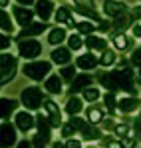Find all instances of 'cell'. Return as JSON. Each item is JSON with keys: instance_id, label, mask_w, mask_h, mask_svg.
I'll list each match as a JSON object with an SVG mask.
<instances>
[{"instance_id": "6da1fadb", "label": "cell", "mask_w": 141, "mask_h": 148, "mask_svg": "<svg viewBox=\"0 0 141 148\" xmlns=\"http://www.w3.org/2000/svg\"><path fill=\"white\" fill-rule=\"evenodd\" d=\"M22 102L28 110H36L40 108L42 104V90L40 88H34V86H28L22 90Z\"/></svg>"}, {"instance_id": "7a4b0ae2", "label": "cell", "mask_w": 141, "mask_h": 148, "mask_svg": "<svg viewBox=\"0 0 141 148\" xmlns=\"http://www.w3.org/2000/svg\"><path fill=\"white\" fill-rule=\"evenodd\" d=\"M50 72V62H28L24 64V74L32 80H42L46 74Z\"/></svg>"}, {"instance_id": "3957f363", "label": "cell", "mask_w": 141, "mask_h": 148, "mask_svg": "<svg viewBox=\"0 0 141 148\" xmlns=\"http://www.w3.org/2000/svg\"><path fill=\"white\" fill-rule=\"evenodd\" d=\"M111 76H113V80L117 82V86L121 88V90H127V92H135L137 88L133 86V72L129 70V68H119V70H115V72H111Z\"/></svg>"}, {"instance_id": "277c9868", "label": "cell", "mask_w": 141, "mask_h": 148, "mask_svg": "<svg viewBox=\"0 0 141 148\" xmlns=\"http://www.w3.org/2000/svg\"><path fill=\"white\" fill-rule=\"evenodd\" d=\"M72 126L76 128V130H80L82 132V136L86 138V140H97L101 134H99V130L95 128L94 124H88V122H84L82 118H72Z\"/></svg>"}, {"instance_id": "5b68a950", "label": "cell", "mask_w": 141, "mask_h": 148, "mask_svg": "<svg viewBox=\"0 0 141 148\" xmlns=\"http://www.w3.org/2000/svg\"><path fill=\"white\" fill-rule=\"evenodd\" d=\"M16 142V128L10 122L0 124V148H10Z\"/></svg>"}, {"instance_id": "8992f818", "label": "cell", "mask_w": 141, "mask_h": 148, "mask_svg": "<svg viewBox=\"0 0 141 148\" xmlns=\"http://www.w3.org/2000/svg\"><path fill=\"white\" fill-rule=\"evenodd\" d=\"M18 50H20V56H24V58H36V56H40L42 46L38 40H22Z\"/></svg>"}, {"instance_id": "52a82bcc", "label": "cell", "mask_w": 141, "mask_h": 148, "mask_svg": "<svg viewBox=\"0 0 141 148\" xmlns=\"http://www.w3.org/2000/svg\"><path fill=\"white\" fill-rule=\"evenodd\" d=\"M44 108H46V112H48V122H50V126H62V116H60V110H58L56 102L46 100L44 102Z\"/></svg>"}, {"instance_id": "ba28073f", "label": "cell", "mask_w": 141, "mask_h": 148, "mask_svg": "<svg viewBox=\"0 0 141 148\" xmlns=\"http://www.w3.org/2000/svg\"><path fill=\"white\" fill-rule=\"evenodd\" d=\"M14 16H16V22L22 24L24 28H28V26L32 24V10H28V8L16 6L14 8Z\"/></svg>"}, {"instance_id": "9c48e42d", "label": "cell", "mask_w": 141, "mask_h": 148, "mask_svg": "<svg viewBox=\"0 0 141 148\" xmlns=\"http://www.w3.org/2000/svg\"><path fill=\"white\" fill-rule=\"evenodd\" d=\"M103 10H105V14L117 18L119 14L125 12V4H123V2H115V0H105V2H103Z\"/></svg>"}, {"instance_id": "30bf717a", "label": "cell", "mask_w": 141, "mask_h": 148, "mask_svg": "<svg viewBox=\"0 0 141 148\" xmlns=\"http://www.w3.org/2000/svg\"><path fill=\"white\" fill-rule=\"evenodd\" d=\"M36 124V120L28 114V112H18L16 114V126L22 130V132H28V130H32V126Z\"/></svg>"}, {"instance_id": "8fae6325", "label": "cell", "mask_w": 141, "mask_h": 148, "mask_svg": "<svg viewBox=\"0 0 141 148\" xmlns=\"http://www.w3.org/2000/svg\"><path fill=\"white\" fill-rule=\"evenodd\" d=\"M52 8H54V4L50 0H38L36 2V12H38V16L42 20H48L52 16Z\"/></svg>"}, {"instance_id": "7c38bea8", "label": "cell", "mask_w": 141, "mask_h": 148, "mask_svg": "<svg viewBox=\"0 0 141 148\" xmlns=\"http://www.w3.org/2000/svg\"><path fill=\"white\" fill-rule=\"evenodd\" d=\"M90 84H92V76H88V74H80V76H76L74 82H72V92L86 90V88H90Z\"/></svg>"}, {"instance_id": "4fadbf2b", "label": "cell", "mask_w": 141, "mask_h": 148, "mask_svg": "<svg viewBox=\"0 0 141 148\" xmlns=\"http://www.w3.org/2000/svg\"><path fill=\"white\" fill-rule=\"evenodd\" d=\"M48 28V24L44 22H32V24L28 26V28H24L22 32H20V38H26V36H36V34H42L44 30Z\"/></svg>"}, {"instance_id": "5bb4252c", "label": "cell", "mask_w": 141, "mask_h": 148, "mask_svg": "<svg viewBox=\"0 0 141 148\" xmlns=\"http://www.w3.org/2000/svg\"><path fill=\"white\" fill-rule=\"evenodd\" d=\"M44 86H46V90L50 94H60V92H62V80H60L56 74H54V76H48Z\"/></svg>"}, {"instance_id": "9a60e30c", "label": "cell", "mask_w": 141, "mask_h": 148, "mask_svg": "<svg viewBox=\"0 0 141 148\" xmlns=\"http://www.w3.org/2000/svg\"><path fill=\"white\" fill-rule=\"evenodd\" d=\"M18 106V102L12 98H0V118H6L14 108Z\"/></svg>"}, {"instance_id": "2e32d148", "label": "cell", "mask_w": 141, "mask_h": 148, "mask_svg": "<svg viewBox=\"0 0 141 148\" xmlns=\"http://www.w3.org/2000/svg\"><path fill=\"white\" fill-rule=\"evenodd\" d=\"M70 50L68 48H56L52 52V60L56 62V64H68L70 62Z\"/></svg>"}, {"instance_id": "e0dca14e", "label": "cell", "mask_w": 141, "mask_h": 148, "mask_svg": "<svg viewBox=\"0 0 141 148\" xmlns=\"http://www.w3.org/2000/svg\"><path fill=\"white\" fill-rule=\"evenodd\" d=\"M95 64H97V58H95L94 54H84V56H80V58H78V66H80V68H84V70L94 68Z\"/></svg>"}, {"instance_id": "ac0fdd59", "label": "cell", "mask_w": 141, "mask_h": 148, "mask_svg": "<svg viewBox=\"0 0 141 148\" xmlns=\"http://www.w3.org/2000/svg\"><path fill=\"white\" fill-rule=\"evenodd\" d=\"M14 74H16V60H12L4 70L0 74V84H6V82H10L12 78H14Z\"/></svg>"}, {"instance_id": "d6986e66", "label": "cell", "mask_w": 141, "mask_h": 148, "mask_svg": "<svg viewBox=\"0 0 141 148\" xmlns=\"http://www.w3.org/2000/svg\"><path fill=\"white\" fill-rule=\"evenodd\" d=\"M86 46L92 48V50H105V40L99 38V36H88Z\"/></svg>"}, {"instance_id": "ffe728a7", "label": "cell", "mask_w": 141, "mask_h": 148, "mask_svg": "<svg viewBox=\"0 0 141 148\" xmlns=\"http://www.w3.org/2000/svg\"><path fill=\"white\" fill-rule=\"evenodd\" d=\"M64 38H66V32L62 30V28H54L50 34H48V42L50 44H60V42H64Z\"/></svg>"}, {"instance_id": "44dd1931", "label": "cell", "mask_w": 141, "mask_h": 148, "mask_svg": "<svg viewBox=\"0 0 141 148\" xmlns=\"http://www.w3.org/2000/svg\"><path fill=\"white\" fill-rule=\"evenodd\" d=\"M117 104H119V110L121 112H131V110L137 108V100L135 98H121Z\"/></svg>"}, {"instance_id": "7402d4cb", "label": "cell", "mask_w": 141, "mask_h": 148, "mask_svg": "<svg viewBox=\"0 0 141 148\" xmlns=\"http://www.w3.org/2000/svg\"><path fill=\"white\" fill-rule=\"evenodd\" d=\"M36 124H38V134H42L44 138L50 140V122H48L46 118L38 116V118H36Z\"/></svg>"}, {"instance_id": "603a6c76", "label": "cell", "mask_w": 141, "mask_h": 148, "mask_svg": "<svg viewBox=\"0 0 141 148\" xmlns=\"http://www.w3.org/2000/svg\"><path fill=\"white\" fill-rule=\"evenodd\" d=\"M99 80H101V84H103V86H105V88H109V90H111V92H115V90H119L117 82H115V80H113V76H111V72L103 74V76H101V78H99Z\"/></svg>"}, {"instance_id": "cb8c5ba5", "label": "cell", "mask_w": 141, "mask_h": 148, "mask_svg": "<svg viewBox=\"0 0 141 148\" xmlns=\"http://www.w3.org/2000/svg\"><path fill=\"white\" fill-rule=\"evenodd\" d=\"M129 22H131V16L129 14H119L117 18H115V22H113V26H115V30H125L127 26H129Z\"/></svg>"}, {"instance_id": "d4e9b609", "label": "cell", "mask_w": 141, "mask_h": 148, "mask_svg": "<svg viewBox=\"0 0 141 148\" xmlns=\"http://www.w3.org/2000/svg\"><path fill=\"white\" fill-rule=\"evenodd\" d=\"M66 110H68V114H78L80 110H82V100L80 98H70L68 100V104H66Z\"/></svg>"}, {"instance_id": "484cf974", "label": "cell", "mask_w": 141, "mask_h": 148, "mask_svg": "<svg viewBox=\"0 0 141 148\" xmlns=\"http://www.w3.org/2000/svg\"><path fill=\"white\" fill-rule=\"evenodd\" d=\"M0 28L6 30V32H12V30H14V24L10 22V16H8L4 10H0Z\"/></svg>"}, {"instance_id": "4316f807", "label": "cell", "mask_w": 141, "mask_h": 148, "mask_svg": "<svg viewBox=\"0 0 141 148\" xmlns=\"http://www.w3.org/2000/svg\"><path fill=\"white\" fill-rule=\"evenodd\" d=\"M56 20H58V22H70V20H72L70 8H68V6H62V8H58V12H56Z\"/></svg>"}, {"instance_id": "83f0119b", "label": "cell", "mask_w": 141, "mask_h": 148, "mask_svg": "<svg viewBox=\"0 0 141 148\" xmlns=\"http://www.w3.org/2000/svg\"><path fill=\"white\" fill-rule=\"evenodd\" d=\"M99 62H101L103 66H111V64L115 62V52H111V50H103V54H101Z\"/></svg>"}, {"instance_id": "f1b7e54d", "label": "cell", "mask_w": 141, "mask_h": 148, "mask_svg": "<svg viewBox=\"0 0 141 148\" xmlns=\"http://www.w3.org/2000/svg\"><path fill=\"white\" fill-rule=\"evenodd\" d=\"M101 116H103V112H101L99 108H92V110H88V120H90V124L99 122Z\"/></svg>"}, {"instance_id": "f546056e", "label": "cell", "mask_w": 141, "mask_h": 148, "mask_svg": "<svg viewBox=\"0 0 141 148\" xmlns=\"http://www.w3.org/2000/svg\"><path fill=\"white\" fill-rule=\"evenodd\" d=\"M113 44H115V48H119V50H125L127 46H129V40L123 36V34H117L115 38H113Z\"/></svg>"}, {"instance_id": "4dcf8cb0", "label": "cell", "mask_w": 141, "mask_h": 148, "mask_svg": "<svg viewBox=\"0 0 141 148\" xmlns=\"http://www.w3.org/2000/svg\"><path fill=\"white\" fill-rule=\"evenodd\" d=\"M84 98L94 102V100L99 98V90H97V88H86V90H84Z\"/></svg>"}, {"instance_id": "1f68e13d", "label": "cell", "mask_w": 141, "mask_h": 148, "mask_svg": "<svg viewBox=\"0 0 141 148\" xmlns=\"http://www.w3.org/2000/svg\"><path fill=\"white\" fill-rule=\"evenodd\" d=\"M68 44H70V48H72V50H78L80 46H82V44H84V42H82V38H80L78 34H72L70 38H68Z\"/></svg>"}, {"instance_id": "d6a6232c", "label": "cell", "mask_w": 141, "mask_h": 148, "mask_svg": "<svg viewBox=\"0 0 141 148\" xmlns=\"http://www.w3.org/2000/svg\"><path fill=\"white\" fill-rule=\"evenodd\" d=\"M78 30L84 32V34H88V36H92V32L95 30V26L90 24V22H80V24H78Z\"/></svg>"}, {"instance_id": "836d02e7", "label": "cell", "mask_w": 141, "mask_h": 148, "mask_svg": "<svg viewBox=\"0 0 141 148\" xmlns=\"http://www.w3.org/2000/svg\"><path fill=\"white\" fill-rule=\"evenodd\" d=\"M76 8L92 10V8H94V0H76Z\"/></svg>"}, {"instance_id": "e575fe53", "label": "cell", "mask_w": 141, "mask_h": 148, "mask_svg": "<svg viewBox=\"0 0 141 148\" xmlns=\"http://www.w3.org/2000/svg\"><path fill=\"white\" fill-rule=\"evenodd\" d=\"M48 142H50V140L44 138L42 134H36V136H34V148H44Z\"/></svg>"}, {"instance_id": "d590c367", "label": "cell", "mask_w": 141, "mask_h": 148, "mask_svg": "<svg viewBox=\"0 0 141 148\" xmlns=\"http://www.w3.org/2000/svg\"><path fill=\"white\" fill-rule=\"evenodd\" d=\"M135 142H137L135 136H125L123 142H121V146H123V148H135Z\"/></svg>"}, {"instance_id": "8d00e7d4", "label": "cell", "mask_w": 141, "mask_h": 148, "mask_svg": "<svg viewBox=\"0 0 141 148\" xmlns=\"http://www.w3.org/2000/svg\"><path fill=\"white\" fill-rule=\"evenodd\" d=\"M12 60H14V58H12L10 54H0V68L4 70V68H6V66H8Z\"/></svg>"}, {"instance_id": "74e56055", "label": "cell", "mask_w": 141, "mask_h": 148, "mask_svg": "<svg viewBox=\"0 0 141 148\" xmlns=\"http://www.w3.org/2000/svg\"><path fill=\"white\" fill-rule=\"evenodd\" d=\"M105 106L109 108V110H113V106H115V96H113V92H109V94H105Z\"/></svg>"}, {"instance_id": "f35d334b", "label": "cell", "mask_w": 141, "mask_h": 148, "mask_svg": "<svg viewBox=\"0 0 141 148\" xmlns=\"http://www.w3.org/2000/svg\"><path fill=\"white\" fill-rule=\"evenodd\" d=\"M62 78H64V80H72V78H74V66H66V68L62 70Z\"/></svg>"}, {"instance_id": "ab89813d", "label": "cell", "mask_w": 141, "mask_h": 148, "mask_svg": "<svg viewBox=\"0 0 141 148\" xmlns=\"http://www.w3.org/2000/svg\"><path fill=\"white\" fill-rule=\"evenodd\" d=\"M115 134H117V136H121V138L129 136V134H127V126H125V124H119V126H115Z\"/></svg>"}, {"instance_id": "60d3db41", "label": "cell", "mask_w": 141, "mask_h": 148, "mask_svg": "<svg viewBox=\"0 0 141 148\" xmlns=\"http://www.w3.org/2000/svg\"><path fill=\"white\" fill-rule=\"evenodd\" d=\"M10 36H4V34H0V50H4V48H8L10 46Z\"/></svg>"}, {"instance_id": "b9f144b4", "label": "cell", "mask_w": 141, "mask_h": 148, "mask_svg": "<svg viewBox=\"0 0 141 148\" xmlns=\"http://www.w3.org/2000/svg\"><path fill=\"white\" fill-rule=\"evenodd\" d=\"M74 130H76V128H74L72 124H66V126H62V134H64V136H72V134H74Z\"/></svg>"}, {"instance_id": "7bdbcfd3", "label": "cell", "mask_w": 141, "mask_h": 148, "mask_svg": "<svg viewBox=\"0 0 141 148\" xmlns=\"http://www.w3.org/2000/svg\"><path fill=\"white\" fill-rule=\"evenodd\" d=\"M66 148H82V144H80V140H74V138H70V140L66 142Z\"/></svg>"}, {"instance_id": "ee69618b", "label": "cell", "mask_w": 141, "mask_h": 148, "mask_svg": "<svg viewBox=\"0 0 141 148\" xmlns=\"http://www.w3.org/2000/svg\"><path fill=\"white\" fill-rule=\"evenodd\" d=\"M131 60H133L137 66H141V50H135V52H133V58H131Z\"/></svg>"}, {"instance_id": "f6af8a7d", "label": "cell", "mask_w": 141, "mask_h": 148, "mask_svg": "<svg viewBox=\"0 0 141 148\" xmlns=\"http://www.w3.org/2000/svg\"><path fill=\"white\" fill-rule=\"evenodd\" d=\"M135 138H141V116L137 118V122H135Z\"/></svg>"}, {"instance_id": "bcb514c9", "label": "cell", "mask_w": 141, "mask_h": 148, "mask_svg": "<svg viewBox=\"0 0 141 148\" xmlns=\"http://www.w3.org/2000/svg\"><path fill=\"white\" fill-rule=\"evenodd\" d=\"M105 146H107V148H123V146H121V142H115V140H107Z\"/></svg>"}, {"instance_id": "7dc6e473", "label": "cell", "mask_w": 141, "mask_h": 148, "mask_svg": "<svg viewBox=\"0 0 141 148\" xmlns=\"http://www.w3.org/2000/svg\"><path fill=\"white\" fill-rule=\"evenodd\" d=\"M16 148H32V144L28 142V140H22V142H18V146Z\"/></svg>"}, {"instance_id": "c3c4849f", "label": "cell", "mask_w": 141, "mask_h": 148, "mask_svg": "<svg viewBox=\"0 0 141 148\" xmlns=\"http://www.w3.org/2000/svg\"><path fill=\"white\" fill-rule=\"evenodd\" d=\"M133 16H135V18H141V6H135V10H133Z\"/></svg>"}, {"instance_id": "681fc988", "label": "cell", "mask_w": 141, "mask_h": 148, "mask_svg": "<svg viewBox=\"0 0 141 148\" xmlns=\"http://www.w3.org/2000/svg\"><path fill=\"white\" fill-rule=\"evenodd\" d=\"M99 30H101V32H107V30H109V26H107V22H103V24L99 26Z\"/></svg>"}, {"instance_id": "f907efd6", "label": "cell", "mask_w": 141, "mask_h": 148, "mask_svg": "<svg viewBox=\"0 0 141 148\" xmlns=\"http://www.w3.org/2000/svg\"><path fill=\"white\" fill-rule=\"evenodd\" d=\"M103 124H105V128H115V126H113V122H111V120H103Z\"/></svg>"}, {"instance_id": "816d5d0a", "label": "cell", "mask_w": 141, "mask_h": 148, "mask_svg": "<svg viewBox=\"0 0 141 148\" xmlns=\"http://www.w3.org/2000/svg\"><path fill=\"white\" fill-rule=\"evenodd\" d=\"M133 34H135V36H141V26H135V28H133Z\"/></svg>"}, {"instance_id": "f5cc1de1", "label": "cell", "mask_w": 141, "mask_h": 148, "mask_svg": "<svg viewBox=\"0 0 141 148\" xmlns=\"http://www.w3.org/2000/svg\"><path fill=\"white\" fill-rule=\"evenodd\" d=\"M52 148H66V146H64V144H60V142H54V144H52Z\"/></svg>"}, {"instance_id": "db71d44e", "label": "cell", "mask_w": 141, "mask_h": 148, "mask_svg": "<svg viewBox=\"0 0 141 148\" xmlns=\"http://www.w3.org/2000/svg\"><path fill=\"white\" fill-rule=\"evenodd\" d=\"M30 2H34V0H18V4H30Z\"/></svg>"}, {"instance_id": "11a10c76", "label": "cell", "mask_w": 141, "mask_h": 148, "mask_svg": "<svg viewBox=\"0 0 141 148\" xmlns=\"http://www.w3.org/2000/svg\"><path fill=\"white\" fill-rule=\"evenodd\" d=\"M8 2H10V0H0V6H6Z\"/></svg>"}, {"instance_id": "9f6ffc18", "label": "cell", "mask_w": 141, "mask_h": 148, "mask_svg": "<svg viewBox=\"0 0 141 148\" xmlns=\"http://www.w3.org/2000/svg\"><path fill=\"white\" fill-rule=\"evenodd\" d=\"M139 80H141V70H139Z\"/></svg>"}]
</instances>
